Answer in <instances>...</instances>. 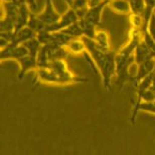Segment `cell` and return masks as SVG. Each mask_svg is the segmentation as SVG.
<instances>
[{
  "label": "cell",
  "instance_id": "1",
  "mask_svg": "<svg viewBox=\"0 0 155 155\" xmlns=\"http://www.w3.org/2000/svg\"><path fill=\"white\" fill-rule=\"evenodd\" d=\"M86 48L91 55L96 68L102 78V83L107 92H112V78L116 75V52L113 49L110 51H103L98 48L94 39L83 36Z\"/></svg>",
  "mask_w": 155,
  "mask_h": 155
},
{
  "label": "cell",
  "instance_id": "2",
  "mask_svg": "<svg viewBox=\"0 0 155 155\" xmlns=\"http://www.w3.org/2000/svg\"><path fill=\"white\" fill-rule=\"evenodd\" d=\"M35 83L48 84V85H78V84H86L90 81L89 78L77 76L71 71L61 73L51 69H38L35 71Z\"/></svg>",
  "mask_w": 155,
  "mask_h": 155
},
{
  "label": "cell",
  "instance_id": "3",
  "mask_svg": "<svg viewBox=\"0 0 155 155\" xmlns=\"http://www.w3.org/2000/svg\"><path fill=\"white\" fill-rule=\"evenodd\" d=\"M133 64H135L134 54H127L124 52H116V77L118 85L121 88L128 82L131 81V77L129 74V69Z\"/></svg>",
  "mask_w": 155,
  "mask_h": 155
},
{
  "label": "cell",
  "instance_id": "4",
  "mask_svg": "<svg viewBox=\"0 0 155 155\" xmlns=\"http://www.w3.org/2000/svg\"><path fill=\"white\" fill-rule=\"evenodd\" d=\"M26 54H29V51L24 45L8 43L4 48H1L0 58H1V61H6V60L17 61L18 58H22Z\"/></svg>",
  "mask_w": 155,
  "mask_h": 155
},
{
  "label": "cell",
  "instance_id": "5",
  "mask_svg": "<svg viewBox=\"0 0 155 155\" xmlns=\"http://www.w3.org/2000/svg\"><path fill=\"white\" fill-rule=\"evenodd\" d=\"M78 20H79V16H78L77 12L75 10H73V9L69 8L68 11L64 14L61 15V18L57 22L51 24V25H48L45 29L48 30V31H61V30L72 25L73 23L77 22Z\"/></svg>",
  "mask_w": 155,
  "mask_h": 155
},
{
  "label": "cell",
  "instance_id": "6",
  "mask_svg": "<svg viewBox=\"0 0 155 155\" xmlns=\"http://www.w3.org/2000/svg\"><path fill=\"white\" fill-rule=\"evenodd\" d=\"M36 14L46 24V26L55 23L61 16V14L55 10L54 0H45V7H43L42 11Z\"/></svg>",
  "mask_w": 155,
  "mask_h": 155
},
{
  "label": "cell",
  "instance_id": "7",
  "mask_svg": "<svg viewBox=\"0 0 155 155\" xmlns=\"http://www.w3.org/2000/svg\"><path fill=\"white\" fill-rule=\"evenodd\" d=\"M154 71H155V58H152V60L146 61L144 63L137 64V72H136L135 76L132 77L131 81H130L132 86L136 87L140 81H142L147 76L151 75Z\"/></svg>",
  "mask_w": 155,
  "mask_h": 155
},
{
  "label": "cell",
  "instance_id": "8",
  "mask_svg": "<svg viewBox=\"0 0 155 155\" xmlns=\"http://www.w3.org/2000/svg\"><path fill=\"white\" fill-rule=\"evenodd\" d=\"M20 66V72L18 74V81H22L24 76L28 72L38 70V58L31 54H26L16 61Z\"/></svg>",
  "mask_w": 155,
  "mask_h": 155
},
{
  "label": "cell",
  "instance_id": "9",
  "mask_svg": "<svg viewBox=\"0 0 155 155\" xmlns=\"http://www.w3.org/2000/svg\"><path fill=\"white\" fill-rule=\"evenodd\" d=\"M134 58H135V64H139L146 61L155 58V51L142 39L135 49Z\"/></svg>",
  "mask_w": 155,
  "mask_h": 155
},
{
  "label": "cell",
  "instance_id": "10",
  "mask_svg": "<svg viewBox=\"0 0 155 155\" xmlns=\"http://www.w3.org/2000/svg\"><path fill=\"white\" fill-rule=\"evenodd\" d=\"M108 4H109V1H105V2L100 3V4H98V5L89 7L88 10L86 12V15H85V17H84V19L92 22L93 24H95L96 26H99L102 21L103 10L106 6H108Z\"/></svg>",
  "mask_w": 155,
  "mask_h": 155
},
{
  "label": "cell",
  "instance_id": "11",
  "mask_svg": "<svg viewBox=\"0 0 155 155\" xmlns=\"http://www.w3.org/2000/svg\"><path fill=\"white\" fill-rule=\"evenodd\" d=\"M95 42L97 43L98 48L102 49L103 51H112L111 48V40L110 35L106 30L103 29H98L96 32V35L94 38Z\"/></svg>",
  "mask_w": 155,
  "mask_h": 155
},
{
  "label": "cell",
  "instance_id": "12",
  "mask_svg": "<svg viewBox=\"0 0 155 155\" xmlns=\"http://www.w3.org/2000/svg\"><path fill=\"white\" fill-rule=\"evenodd\" d=\"M68 4L69 8L77 12L79 19L85 17L86 12L89 8V0H63Z\"/></svg>",
  "mask_w": 155,
  "mask_h": 155
},
{
  "label": "cell",
  "instance_id": "13",
  "mask_svg": "<svg viewBox=\"0 0 155 155\" xmlns=\"http://www.w3.org/2000/svg\"><path fill=\"white\" fill-rule=\"evenodd\" d=\"M108 6L113 11L121 14H130L131 7H130L129 0H110Z\"/></svg>",
  "mask_w": 155,
  "mask_h": 155
},
{
  "label": "cell",
  "instance_id": "14",
  "mask_svg": "<svg viewBox=\"0 0 155 155\" xmlns=\"http://www.w3.org/2000/svg\"><path fill=\"white\" fill-rule=\"evenodd\" d=\"M79 23H80L81 27H82L83 36L94 39L96 32H97V30H98V28H97L98 26H96L95 24H93L92 22H90L88 20L84 19V18L83 19H79Z\"/></svg>",
  "mask_w": 155,
  "mask_h": 155
},
{
  "label": "cell",
  "instance_id": "15",
  "mask_svg": "<svg viewBox=\"0 0 155 155\" xmlns=\"http://www.w3.org/2000/svg\"><path fill=\"white\" fill-rule=\"evenodd\" d=\"M61 31L66 33V35L71 36L72 38H83V30L79 23V20H78L77 22L73 23L72 25H70L69 27H67V28L61 30Z\"/></svg>",
  "mask_w": 155,
  "mask_h": 155
},
{
  "label": "cell",
  "instance_id": "16",
  "mask_svg": "<svg viewBox=\"0 0 155 155\" xmlns=\"http://www.w3.org/2000/svg\"><path fill=\"white\" fill-rule=\"evenodd\" d=\"M130 7H131V13L135 14H143L146 7L145 0H129Z\"/></svg>",
  "mask_w": 155,
  "mask_h": 155
},
{
  "label": "cell",
  "instance_id": "17",
  "mask_svg": "<svg viewBox=\"0 0 155 155\" xmlns=\"http://www.w3.org/2000/svg\"><path fill=\"white\" fill-rule=\"evenodd\" d=\"M130 22H131L132 27H136V28H142L144 24L143 15L141 14H135L130 13Z\"/></svg>",
  "mask_w": 155,
  "mask_h": 155
},
{
  "label": "cell",
  "instance_id": "18",
  "mask_svg": "<svg viewBox=\"0 0 155 155\" xmlns=\"http://www.w3.org/2000/svg\"><path fill=\"white\" fill-rule=\"evenodd\" d=\"M147 31L151 35V38L155 40V11H154V13L152 14V16H151L149 22H148Z\"/></svg>",
  "mask_w": 155,
  "mask_h": 155
},
{
  "label": "cell",
  "instance_id": "19",
  "mask_svg": "<svg viewBox=\"0 0 155 155\" xmlns=\"http://www.w3.org/2000/svg\"><path fill=\"white\" fill-rule=\"evenodd\" d=\"M20 2H25L27 5L29 6V8L35 12L36 9H38V0H19Z\"/></svg>",
  "mask_w": 155,
  "mask_h": 155
},
{
  "label": "cell",
  "instance_id": "20",
  "mask_svg": "<svg viewBox=\"0 0 155 155\" xmlns=\"http://www.w3.org/2000/svg\"><path fill=\"white\" fill-rule=\"evenodd\" d=\"M19 0H2V2L4 3H8V2H18Z\"/></svg>",
  "mask_w": 155,
  "mask_h": 155
}]
</instances>
